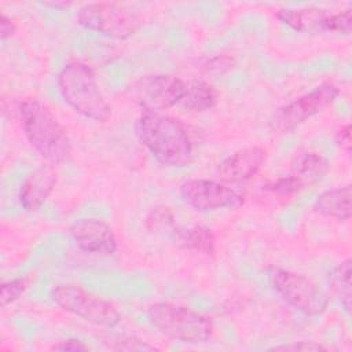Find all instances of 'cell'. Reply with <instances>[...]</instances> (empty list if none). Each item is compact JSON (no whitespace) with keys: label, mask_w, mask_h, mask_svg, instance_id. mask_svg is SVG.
<instances>
[{"label":"cell","mask_w":352,"mask_h":352,"mask_svg":"<svg viewBox=\"0 0 352 352\" xmlns=\"http://www.w3.org/2000/svg\"><path fill=\"white\" fill-rule=\"evenodd\" d=\"M275 16L290 29L300 33H338L349 34L352 30V10L329 11L309 6L298 8H280Z\"/></svg>","instance_id":"cell-8"},{"label":"cell","mask_w":352,"mask_h":352,"mask_svg":"<svg viewBox=\"0 0 352 352\" xmlns=\"http://www.w3.org/2000/svg\"><path fill=\"white\" fill-rule=\"evenodd\" d=\"M77 22L87 30L109 38L125 40L139 29L135 12L117 3H88L77 11Z\"/></svg>","instance_id":"cell-7"},{"label":"cell","mask_w":352,"mask_h":352,"mask_svg":"<svg viewBox=\"0 0 352 352\" xmlns=\"http://www.w3.org/2000/svg\"><path fill=\"white\" fill-rule=\"evenodd\" d=\"M305 186L290 173L287 176H282V177L263 186V188L265 191H268L271 194H275V195H280V197H289V195L297 194Z\"/></svg>","instance_id":"cell-21"},{"label":"cell","mask_w":352,"mask_h":352,"mask_svg":"<svg viewBox=\"0 0 352 352\" xmlns=\"http://www.w3.org/2000/svg\"><path fill=\"white\" fill-rule=\"evenodd\" d=\"M271 351H309V352H319V351H327V348L319 342L315 341H296L290 344H283L278 346H272Z\"/></svg>","instance_id":"cell-24"},{"label":"cell","mask_w":352,"mask_h":352,"mask_svg":"<svg viewBox=\"0 0 352 352\" xmlns=\"http://www.w3.org/2000/svg\"><path fill=\"white\" fill-rule=\"evenodd\" d=\"M51 298L60 309L88 323L114 327L121 322L118 309L110 301L91 293L82 286L73 283L56 285L51 290Z\"/></svg>","instance_id":"cell-5"},{"label":"cell","mask_w":352,"mask_h":352,"mask_svg":"<svg viewBox=\"0 0 352 352\" xmlns=\"http://www.w3.org/2000/svg\"><path fill=\"white\" fill-rule=\"evenodd\" d=\"M58 173L52 165H41L29 173L18 191L21 206L28 212H34L43 206L54 191Z\"/></svg>","instance_id":"cell-14"},{"label":"cell","mask_w":352,"mask_h":352,"mask_svg":"<svg viewBox=\"0 0 352 352\" xmlns=\"http://www.w3.org/2000/svg\"><path fill=\"white\" fill-rule=\"evenodd\" d=\"M16 32V25L15 22L7 16L4 12L0 14V36H1V40H7L10 37H12Z\"/></svg>","instance_id":"cell-28"},{"label":"cell","mask_w":352,"mask_h":352,"mask_svg":"<svg viewBox=\"0 0 352 352\" xmlns=\"http://www.w3.org/2000/svg\"><path fill=\"white\" fill-rule=\"evenodd\" d=\"M351 201H352V187L351 184L336 187L319 194L314 204V210L322 216L348 221L351 219Z\"/></svg>","instance_id":"cell-15"},{"label":"cell","mask_w":352,"mask_h":352,"mask_svg":"<svg viewBox=\"0 0 352 352\" xmlns=\"http://www.w3.org/2000/svg\"><path fill=\"white\" fill-rule=\"evenodd\" d=\"M234 63H235L234 58L227 56V55H217V56L205 59L202 66L206 69V72H217L219 73V72L230 70L234 66Z\"/></svg>","instance_id":"cell-25"},{"label":"cell","mask_w":352,"mask_h":352,"mask_svg":"<svg viewBox=\"0 0 352 352\" xmlns=\"http://www.w3.org/2000/svg\"><path fill=\"white\" fill-rule=\"evenodd\" d=\"M148 322L165 337L184 344H204L213 334V323L204 314L170 301H158L147 308Z\"/></svg>","instance_id":"cell-4"},{"label":"cell","mask_w":352,"mask_h":352,"mask_svg":"<svg viewBox=\"0 0 352 352\" xmlns=\"http://www.w3.org/2000/svg\"><path fill=\"white\" fill-rule=\"evenodd\" d=\"M340 89L333 82H322L278 109L271 120V128L279 133L294 131L315 114L323 111L338 98Z\"/></svg>","instance_id":"cell-9"},{"label":"cell","mask_w":352,"mask_h":352,"mask_svg":"<svg viewBox=\"0 0 352 352\" xmlns=\"http://www.w3.org/2000/svg\"><path fill=\"white\" fill-rule=\"evenodd\" d=\"M217 103V91L214 87L202 80L187 81V88L184 98L182 100V106L187 110L202 113L210 110Z\"/></svg>","instance_id":"cell-18"},{"label":"cell","mask_w":352,"mask_h":352,"mask_svg":"<svg viewBox=\"0 0 352 352\" xmlns=\"http://www.w3.org/2000/svg\"><path fill=\"white\" fill-rule=\"evenodd\" d=\"M43 4L47 6V7L55 8V10H65V8H69L72 6L67 1H47V3H43Z\"/></svg>","instance_id":"cell-29"},{"label":"cell","mask_w":352,"mask_h":352,"mask_svg":"<svg viewBox=\"0 0 352 352\" xmlns=\"http://www.w3.org/2000/svg\"><path fill=\"white\" fill-rule=\"evenodd\" d=\"M351 275H352V264L351 260L346 258L337 264L330 272V285L334 294L340 298L344 309L346 312L351 311L352 305V286H351Z\"/></svg>","instance_id":"cell-19"},{"label":"cell","mask_w":352,"mask_h":352,"mask_svg":"<svg viewBox=\"0 0 352 352\" xmlns=\"http://www.w3.org/2000/svg\"><path fill=\"white\" fill-rule=\"evenodd\" d=\"M146 228L151 232H170L173 234L177 228L175 226V216L166 206H154L150 209L144 219Z\"/></svg>","instance_id":"cell-20"},{"label":"cell","mask_w":352,"mask_h":352,"mask_svg":"<svg viewBox=\"0 0 352 352\" xmlns=\"http://www.w3.org/2000/svg\"><path fill=\"white\" fill-rule=\"evenodd\" d=\"M16 117L30 146L48 162L62 164L72 154V142L55 114L37 99L18 103Z\"/></svg>","instance_id":"cell-2"},{"label":"cell","mask_w":352,"mask_h":352,"mask_svg":"<svg viewBox=\"0 0 352 352\" xmlns=\"http://www.w3.org/2000/svg\"><path fill=\"white\" fill-rule=\"evenodd\" d=\"M336 143L341 150H344L348 155L351 154V147H352V139H351V124H344L341 128L336 132Z\"/></svg>","instance_id":"cell-26"},{"label":"cell","mask_w":352,"mask_h":352,"mask_svg":"<svg viewBox=\"0 0 352 352\" xmlns=\"http://www.w3.org/2000/svg\"><path fill=\"white\" fill-rule=\"evenodd\" d=\"M267 158V150L261 146H248L226 157L217 166L219 176L228 183L250 180L261 169Z\"/></svg>","instance_id":"cell-13"},{"label":"cell","mask_w":352,"mask_h":352,"mask_svg":"<svg viewBox=\"0 0 352 352\" xmlns=\"http://www.w3.org/2000/svg\"><path fill=\"white\" fill-rule=\"evenodd\" d=\"M187 88V81L173 74H151L142 77L135 84V96L143 110L161 111L180 104Z\"/></svg>","instance_id":"cell-11"},{"label":"cell","mask_w":352,"mask_h":352,"mask_svg":"<svg viewBox=\"0 0 352 352\" xmlns=\"http://www.w3.org/2000/svg\"><path fill=\"white\" fill-rule=\"evenodd\" d=\"M52 351H73V352H78V351H88V345H85L82 341L76 340V338H67V340H62L58 341L56 344H54L51 346Z\"/></svg>","instance_id":"cell-27"},{"label":"cell","mask_w":352,"mask_h":352,"mask_svg":"<svg viewBox=\"0 0 352 352\" xmlns=\"http://www.w3.org/2000/svg\"><path fill=\"white\" fill-rule=\"evenodd\" d=\"M140 143L162 165L183 168L194 160V144L186 125L161 111L142 110L135 121Z\"/></svg>","instance_id":"cell-1"},{"label":"cell","mask_w":352,"mask_h":352,"mask_svg":"<svg viewBox=\"0 0 352 352\" xmlns=\"http://www.w3.org/2000/svg\"><path fill=\"white\" fill-rule=\"evenodd\" d=\"M173 236L186 250L206 257L216 256V234L206 226L195 224L187 228H176Z\"/></svg>","instance_id":"cell-16"},{"label":"cell","mask_w":352,"mask_h":352,"mask_svg":"<svg viewBox=\"0 0 352 352\" xmlns=\"http://www.w3.org/2000/svg\"><path fill=\"white\" fill-rule=\"evenodd\" d=\"M330 164L322 154L305 150L294 155L290 164V175L298 179L304 186L320 180L329 170Z\"/></svg>","instance_id":"cell-17"},{"label":"cell","mask_w":352,"mask_h":352,"mask_svg":"<svg viewBox=\"0 0 352 352\" xmlns=\"http://www.w3.org/2000/svg\"><path fill=\"white\" fill-rule=\"evenodd\" d=\"M28 289L26 278H15L8 282H3L0 287V304L3 308L19 300V297Z\"/></svg>","instance_id":"cell-22"},{"label":"cell","mask_w":352,"mask_h":352,"mask_svg":"<svg viewBox=\"0 0 352 352\" xmlns=\"http://www.w3.org/2000/svg\"><path fill=\"white\" fill-rule=\"evenodd\" d=\"M184 202L198 212L238 209L243 205V195L231 186L212 179H188L180 184Z\"/></svg>","instance_id":"cell-10"},{"label":"cell","mask_w":352,"mask_h":352,"mask_svg":"<svg viewBox=\"0 0 352 352\" xmlns=\"http://www.w3.org/2000/svg\"><path fill=\"white\" fill-rule=\"evenodd\" d=\"M56 84L62 99L76 113L96 122H106L111 117V106L89 65L80 60L66 63L58 73Z\"/></svg>","instance_id":"cell-3"},{"label":"cell","mask_w":352,"mask_h":352,"mask_svg":"<svg viewBox=\"0 0 352 352\" xmlns=\"http://www.w3.org/2000/svg\"><path fill=\"white\" fill-rule=\"evenodd\" d=\"M107 348L113 351H154L155 346L148 342L133 337V336H121L114 337L111 341H104Z\"/></svg>","instance_id":"cell-23"},{"label":"cell","mask_w":352,"mask_h":352,"mask_svg":"<svg viewBox=\"0 0 352 352\" xmlns=\"http://www.w3.org/2000/svg\"><path fill=\"white\" fill-rule=\"evenodd\" d=\"M69 231L76 245L87 253L111 256L117 252L118 242L114 230L100 219H78L70 226Z\"/></svg>","instance_id":"cell-12"},{"label":"cell","mask_w":352,"mask_h":352,"mask_svg":"<svg viewBox=\"0 0 352 352\" xmlns=\"http://www.w3.org/2000/svg\"><path fill=\"white\" fill-rule=\"evenodd\" d=\"M268 276L275 292L294 309L309 316L322 315L327 309V296L308 276L280 267H271Z\"/></svg>","instance_id":"cell-6"}]
</instances>
